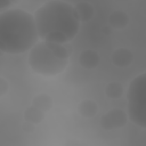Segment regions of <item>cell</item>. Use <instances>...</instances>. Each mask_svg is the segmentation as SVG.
Masks as SVG:
<instances>
[{"label": "cell", "mask_w": 146, "mask_h": 146, "mask_svg": "<svg viewBox=\"0 0 146 146\" xmlns=\"http://www.w3.org/2000/svg\"><path fill=\"white\" fill-rule=\"evenodd\" d=\"M39 38L42 41L64 44L75 38L80 29L78 14L68 2L48 1L34 13Z\"/></svg>", "instance_id": "1"}, {"label": "cell", "mask_w": 146, "mask_h": 146, "mask_svg": "<svg viewBox=\"0 0 146 146\" xmlns=\"http://www.w3.org/2000/svg\"><path fill=\"white\" fill-rule=\"evenodd\" d=\"M39 34L34 15L10 8L0 13V50L9 55H19L31 50L38 43Z\"/></svg>", "instance_id": "2"}, {"label": "cell", "mask_w": 146, "mask_h": 146, "mask_svg": "<svg viewBox=\"0 0 146 146\" xmlns=\"http://www.w3.org/2000/svg\"><path fill=\"white\" fill-rule=\"evenodd\" d=\"M27 63L31 70L42 76H56L68 64V50L64 44L39 41L29 52Z\"/></svg>", "instance_id": "3"}, {"label": "cell", "mask_w": 146, "mask_h": 146, "mask_svg": "<svg viewBox=\"0 0 146 146\" xmlns=\"http://www.w3.org/2000/svg\"><path fill=\"white\" fill-rule=\"evenodd\" d=\"M128 117L140 128H146V72L132 79L127 91Z\"/></svg>", "instance_id": "4"}, {"label": "cell", "mask_w": 146, "mask_h": 146, "mask_svg": "<svg viewBox=\"0 0 146 146\" xmlns=\"http://www.w3.org/2000/svg\"><path fill=\"white\" fill-rule=\"evenodd\" d=\"M128 113L121 108H112L100 119V127L104 130H114L122 128L128 122Z\"/></svg>", "instance_id": "5"}, {"label": "cell", "mask_w": 146, "mask_h": 146, "mask_svg": "<svg viewBox=\"0 0 146 146\" xmlns=\"http://www.w3.org/2000/svg\"><path fill=\"white\" fill-rule=\"evenodd\" d=\"M112 63L116 66V67H128L132 64L133 60V54L131 50H129L128 48H117L112 52L111 56Z\"/></svg>", "instance_id": "6"}, {"label": "cell", "mask_w": 146, "mask_h": 146, "mask_svg": "<svg viewBox=\"0 0 146 146\" xmlns=\"http://www.w3.org/2000/svg\"><path fill=\"white\" fill-rule=\"evenodd\" d=\"M100 63V56L92 49H86L79 55V64L87 70L96 68Z\"/></svg>", "instance_id": "7"}, {"label": "cell", "mask_w": 146, "mask_h": 146, "mask_svg": "<svg viewBox=\"0 0 146 146\" xmlns=\"http://www.w3.org/2000/svg\"><path fill=\"white\" fill-rule=\"evenodd\" d=\"M108 24L113 29H124L129 24V15L121 9H116L110 14Z\"/></svg>", "instance_id": "8"}, {"label": "cell", "mask_w": 146, "mask_h": 146, "mask_svg": "<svg viewBox=\"0 0 146 146\" xmlns=\"http://www.w3.org/2000/svg\"><path fill=\"white\" fill-rule=\"evenodd\" d=\"M74 9L78 14L80 22H88L94 17V6L88 1H79L74 5Z\"/></svg>", "instance_id": "9"}, {"label": "cell", "mask_w": 146, "mask_h": 146, "mask_svg": "<svg viewBox=\"0 0 146 146\" xmlns=\"http://www.w3.org/2000/svg\"><path fill=\"white\" fill-rule=\"evenodd\" d=\"M78 112L81 116H83L86 119H91L97 114L98 105L92 99H83L82 102H80V104L78 106Z\"/></svg>", "instance_id": "10"}, {"label": "cell", "mask_w": 146, "mask_h": 146, "mask_svg": "<svg viewBox=\"0 0 146 146\" xmlns=\"http://www.w3.org/2000/svg\"><path fill=\"white\" fill-rule=\"evenodd\" d=\"M44 114L46 113L42 112L41 110L36 108L33 105H30L29 107L25 108V111L23 113V116H24V120L26 122H30V123H32L34 125H38V124H40L43 121Z\"/></svg>", "instance_id": "11"}, {"label": "cell", "mask_w": 146, "mask_h": 146, "mask_svg": "<svg viewBox=\"0 0 146 146\" xmlns=\"http://www.w3.org/2000/svg\"><path fill=\"white\" fill-rule=\"evenodd\" d=\"M32 105L35 106L36 108L41 110L42 112L47 113L52 107V98L48 94H39V95L34 96V98L32 100Z\"/></svg>", "instance_id": "12"}, {"label": "cell", "mask_w": 146, "mask_h": 146, "mask_svg": "<svg viewBox=\"0 0 146 146\" xmlns=\"http://www.w3.org/2000/svg\"><path fill=\"white\" fill-rule=\"evenodd\" d=\"M123 86L120 82L112 81L105 87V95L110 99H119L123 95Z\"/></svg>", "instance_id": "13"}, {"label": "cell", "mask_w": 146, "mask_h": 146, "mask_svg": "<svg viewBox=\"0 0 146 146\" xmlns=\"http://www.w3.org/2000/svg\"><path fill=\"white\" fill-rule=\"evenodd\" d=\"M9 89V83L5 78H0V97H3Z\"/></svg>", "instance_id": "14"}, {"label": "cell", "mask_w": 146, "mask_h": 146, "mask_svg": "<svg viewBox=\"0 0 146 146\" xmlns=\"http://www.w3.org/2000/svg\"><path fill=\"white\" fill-rule=\"evenodd\" d=\"M22 129H23V131H24V132L31 133V132H33V131L35 130V125H34V124H32V123H30V122L24 121V123L22 124Z\"/></svg>", "instance_id": "15"}, {"label": "cell", "mask_w": 146, "mask_h": 146, "mask_svg": "<svg viewBox=\"0 0 146 146\" xmlns=\"http://www.w3.org/2000/svg\"><path fill=\"white\" fill-rule=\"evenodd\" d=\"M11 3H13V2L9 1V0H0V9H6V10H7ZM9 9H10V8H9Z\"/></svg>", "instance_id": "16"}]
</instances>
